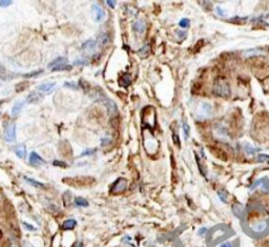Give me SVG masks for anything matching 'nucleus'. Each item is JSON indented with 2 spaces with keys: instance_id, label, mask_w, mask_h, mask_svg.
Wrapping results in <instances>:
<instances>
[{
  "instance_id": "nucleus-3",
  "label": "nucleus",
  "mask_w": 269,
  "mask_h": 247,
  "mask_svg": "<svg viewBox=\"0 0 269 247\" xmlns=\"http://www.w3.org/2000/svg\"><path fill=\"white\" fill-rule=\"evenodd\" d=\"M92 10H93V17L96 22H101L105 19V12L99 4H93L92 5Z\"/></svg>"
},
{
  "instance_id": "nucleus-1",
  "label": "nucleus",
  "mask_w": 269,
  "mask_h": 247,
  "mask_svg": "<svg viewBox=\"0 0 269 247\" xmlns=\"http://www.w3.org/2000/svg\"><path fill=\"white\" fill-rule=\"evenodd\" d=\"M213 93L219 97L227 98L230 95V88L229 84L224 78H218L215 81L213 84Z\"/></svg>"
},
{
  "instance_id": "nucleus-26",
  "label": "nucleus",
  "mask_w": 269,
  "mask_h": 247,
  "mask_svg": "<svg viewBox=\"0 0 269 247\" xmlns=\"http://www.w3.org/2000/svg\"><path fill=\"white\" fill-rule=\"evenodd\" d=\"M122 79H124V82H123V85L124 86H127V84L129 83V81H130V77H129V75L128 74H125L124 75V77H122Z\"/></svg>"
},
{
  "instance_id": "nucleus-15",
  "label": "nucleus",
  "mask_w": 269,
  "mask_h": 247,
  "mask_svg": "<svg viewBox=\"0 0 269 247\" xmlns=\"http://www.w3.org/2000/svg\"><path fill=\"white\" fill-rule=\"evenodd\" d=\"M98 43L100 44L101 47H105L109 43V37L106 33H101L98 37Z\"/></svg>"
},
{
  "instance_id": "nucleus-29",
  "label": "nucleus",
  "mask_w": 269,
  "mask_h": 247,
  "mask_svg": "<svg viewBox=\"0 0 269 247\" xmlns=\"http://www.w3.org/2000/svg\"><path fill=\"white\" fill-rule=\"evenodd\" d=\"M26 83H19L17 86H16V91L17 92H20L22 91V89H24V88H26Z\"/></svg>"
},
{
  "instance_id": "nucleus-37",
  "label": "nucleus",
  "mask_w": 269,
  "mask_h": 247,
  "mask_svg": "<svg viewBox=\"0 0 269 247\" xmlns=\"http://www.w3.org/2000/svg\"><path fill=\"white\" fill-rule=\"evenodd\" d=\"M205 231H206V228H204V229H201L200 231H199V233H200V235H202V233H204Z\"/></svg>"
},
{
  "instance_id": "nucleus-33",
  "label": "nucleus",
  "mask_w": 269,
  "mask_h": 247,
  "mask_svg": "<svg viewBox=\"0 0 269 247\" xmlns=\"http://www.w3.org/2000/svg\"><path fill=\"white\" fill-rule=\"evenodd\" d=\"M107 4L109 5L110 7H115L116 2H115V1H112V0H108V1H107Z\"/></svg>"
},
{
  "instance_id": "nucleus-9",
  "label": "nucleus",
  "mask_w": 269,
  "mask_h": 247,
  "mask_svg": "<svg viewBox=\"0 0 269 247\" xmlns=\"http://www.w3.org/2000/svg\"><path fill=\"white\" fill-rule=\"evenodd\" d=\"M145 29H146V23H145L143 20H139V21L134 22V25H132V29H134L136 33H138V34L144 33Z\"/></svg>"
},
{
  "instance_id": "nucleus-36",
  "label": "nucleus",
  "mask_w": 269,
  "mask_h": 247,
  "mask_svg": "<svg viewBox=\"0 0 269 247\" xmlns=\"http://www.w3.org/2000/svg\"><path fill=\"white\" fill-rule=\"evenodd\" d=\"M102 143L104 145V143H110V140L109 139H102Z\"/></svg>"
},
{
  "instance_id": "nucleus-30",
  "label": "nucleus",
  "mask_w": 269,
  "mask_h": 247,
  "mask_svg": "<svg viewBox=\"0 0 269 247\" xmlns=\"http://www.w3.org/2000/svg\"><path fill=\"white\" fill-rule=\"evenodd\" d=\"M54 165L55 166H61V167H66V164L63 163L61 161H58V160H55L54 161Z\"/></svg>"
},
{
  "instance_id": "nucleus-18",
  "label": "nucleus",
  "mask_w": 269,
  "mask_h": 247,
  "mask_svg": "<svg viewBox=\"0 0 269 247\" xmlns=\"http://www.w3.org/2000/svg\"><path fill=\"white\" fill-rule=\"evenodd\" d=\"M24 181L27 182L29 185L34 186V187H38V188H41V187H43L44 186L43 184L40 183V182L36 181V180H34V179H32V178H27V177H25L24 178Z\"/></svg>"
},
{
  "instance_id": "nucleus-19",
  "label": "nucleus",
  "mask_w": 269,
  "mask_h": 247,
  "mask_svg": "<svg viewBox=\"0 0 269 247\" xmlns=\"http://www.w3.org/2000/svg\"><path fill=\"white\" fill-rule=\"evenodd\" d=\"M244 149H245V152H246V154L249 155V156H253V155L259 150V149L255 148L253 146H251V144H248V143H246V144L244 145Z\"/></svg>"
},
{
  "instance_id": "nucleus-32",
  "label": "nucleus",
  "mask_w": 269,
  "mask_h": 247,
  "mask_svg": "<svg viewBox=\"0 0 269 247\" xmlns=\"http://www.w3.org/2000/svg\"><path fill=\"white\" fill-rule=\"evenodd\" d=\"M174 140H175V143H176L177 145H179V139H178V135H177V132H174Z\"/></svg>"
},
{
  "instance_id": "nucleus-35",
  "label": "nucleus",
  "mask_w": 269,
  "mask_h": 247,
  "mask_svg": "<svg viewBox=\"0 0 269 247\" xmlns=\"http://www.w3.org/2000/svg\"><path fill=\"white\" fill-rule=\"evenodd\" d=\"M220 247H233V246H231V244H229V243H224V244H222Z\"/></svg>"
},
{
  "instance_id": "nucleus-34",
  "label": "nucleus",
  "mask_w": 269,
  "mask_h": 247,
  "mask_svg": "<svg viewBox=\"0 0 269 247\" xmlns=\"http://www.w3.org/2000/svg\"><path fill=\"white\" fill-rule=\"evenodd\" d=\"M0 73H1V75H2V76L4 75V73H5L4 67H3V66H1V65H0Z\"/></svg>"
},
{
  "instance_id": "nucleus-31",
  "label": "nucleus",
  "mask_w": 269,
  "mask_h": 247,
  "mask_svg": "<svg viewBox=\"0 0 269 247\" xmlns=\"http://www.w3.org/2000/svg\"><path fill=\"white\" fill-rule=\"evenodd\" d=\"M215 12L218 13V15H220V16H226V13H225V11H223L220 6H218V7H217V10H215Z\"/></svg>"
},
{
  "instance_id": "nucleus-21",
  "label": "nucleus",
  "mask_w": 269,
  "mask_h": 247,
  "mask_svg": "<svg viewBox=\"0 0 269 247\" xmlns=\"http://www.w3.org/2000/svg\"><path fill=\"white\" fill-rule=\"evenodd\" d=\"M189 24H190V21H189L187 18H183V19H181L180 22H179V25H180L182 29H186Z\"/></svg>"
},
{
  "instance_id": "nucleus-27",
  "label": "nucleus",
  "mask_w": 269,
  "mask_h": 247,
  "mask_svg": "<svg viewBox=\"0 0 269 247\" xmlns=\"http://www.w3.org/2000/svg\"><path fill=\"white\" fill-rule=\"evenodd\" d=\"M94 152H96V149L94 148V149H87V150H85V152H83L82 154L80 155L81 157H83V156H89V155H93L94 154Z\"/></svg>"
},
{
  "instance_id": "nucleus-16",
  "label": "nucleus",
  "mask_w": 269,
  "mask_h": 247,
  "mask_svg": "<svg viewBox=\"0 0 269 247\" xmlns=\"http://www.w3.org/2000/svg\"><path fill=\"white\" fill-rule=\"evenodd\" d=\"M76 225H77L76 220H74V219H69V220L64 221V223L62 224V228H63L64 230H67V229L71 230Z\"/></svg>"
},
{
  "instance_id": "nucleus-14",
  "label": "nucleus",
  "mask_w": 269,
  "mask_h": 247,
  "mask_svg": "<svg viewBox=\"0 0 269 247\" xmlns=\"http://www.w3.org/2000/svg\"><path fill=\"white\" fill-rule=\"evenodd\" d=\"M15 154H16V156H17L18 158L23 159L25 157V155H26V147H25V145L21 144V145H19V146L16 147V149H15Z\"/></svg>"
},
{
  "instance_id": "nucleus-4",
  "label": "nucleus",
  "mask_w": 269,
  "mask_h": 247,
  "mask_svg": "<svg viewBox=\"0 0 269 247\" xmlns=\"http://www.w3.org/2000/svg\"><path fill=\"white\" fill-rule=\"evenodd\" d=\"M200 113L202 115V117H210L212 115V106L207 102H201Z\"/></svg>"
},
{
  "instance_id": "nucleus-22",
  "label": "nucleus",
  "mask_w": 269,
  "mask_h": 247,
  "mask_svg": "<svg viewBox=\"0 0 269 247\" xmlns=\"http://www.w3.org/2000/svg\"><path fill=\"white\" fill-rule=\"evenodd\" d=\"M71 69H72V66H71V65H65V64H63V65L57 66V67L53 69V71H54V72H58V71H69Z\"/></svg>"
},
{
  "instance_id": "nucleus-28",
  "label": "nucleus",
  "mask_w": 269,
  "mask_h": 247,
  "mask_svg": "<svg viewBox=\"0 0 269 247\" xmlns=\"http://www.w3.org/2000/svg\"><path fill=\"white\" fill-rule=\"evenodd\" d=\"M12 4V1H9V0H2L0 1V7H5V6H9V5Z\"/></svg>"
},
{
  "instance_id": "nucleus-2",
  "label": "nucleus",
  "mask_w": 269,
  "mask_h": 247,
  "mask_svg": "<svg viewBox=\"0 0 269 247\" xmlns=\"http://www.w3.org/2000/svg\"><path fill=\"white\" fill-rule=\"evenodd\" d=\"M3 137L6 142H14L16 140V124L11 122L4 127Z\"/></svg>"
},
{
  "instance_id": "nucleus-10",
  "label": "nucleus",
  "mask_w": 269,
  "mask_h": 247,
  "mask_svg": "<svg viewBox=\"0 0 269 247\" xmlns=\"http://www.w3.org/2000/svg\"><path fill=\"white\" fill-rule=\"evenodd\" d=\"M125 185H126V181L123 180V179H119V180L115 183L112 191H113V193H121V191L125 189Z\"/></svg>"
},
{
  "instance_id": "nucleus-23",
  "label": "nucleus",
  "mask_w": 269,
  "mask_h": 247,
  "mask_svg": "<svg viewBox=\"0 0 269 247\" xmlns=\"http://www.w3.org/2000/svg\"><path fill=\"white\" fill-rule=\"evenodd\" d=\"M183 130H184V137L185 139H188L189 136V125L184 121L183 122Z\"/></svg>"
},
{
  "instance_id": "nucleus-12",
  "label": "nucleus",
  "mask_w": 269,
  "mask_h": 247,
  "mask_svg": "<svg viewBox=\"0 0 269 247\" xmlns=\"http://www.w3.org/2000/svg\"><path fill=\"white\" fill-rule=\"evenodd\" d=\"M55 85H56V82H47V83H42V84H40V85H38L37 88H38L39 91L47 93V92H49L51 89H53V88L55 87Z\"/></svg>"
},
{
  "instance_id": "nucleus-17",
  "label": "nucleus",
  "mask_w": 269,
  "mask_h": 247,
  "mask_svg": "<svg viewBox=\"0 0 269 247\" xmlns=\"http://www.w3.org/2000/svg\"><path fill=\"white\" fill-rule=\"evenodd\" d=\"M74 201H75V204L77 206H80V207H87L88 206V201L84 198H81V197H76Z\"/></svg>"
},
{
  "instance_id": "nucleus-8",
  "label": "nucleus",
  "mask_w": 269,
  "mask_h": 247,
  "mask_svg": "<svg viewBox=\"0 0 269 247\" xmlns=\"http://www.w3.org/2000/svg\"><path fill=\"white\" fill-rule=\"evenodd\" d=\"M66 58L65 57H58V58L54 59L53 61H51L49 64H47V67L49 69H55L57 66H60V65H63V64L66 63Z\"/></svg>"
},
{
  "instance_id": "nucleus-5",
  "label": "nucleus",
  "mask_w": 269,
  "mask_h": 247,
  "mask_svg": "<svg viewBox=\"0 0 269 247\" xmlns=\"http://www.w3.org/2000/svg\"><path fill=\"white\" fill-rule=\"evenodd\" d=\"M29 163H31V165H33V166H40V165H44V164H45V161H44L37 152H33L32 154H31V156H29Z\"/></svg>"
},
{
  "instance_id": "nucleus-25",
  "label": "nucleus",
  "mask_w": 269,
  "mask_h": 247,
  "mask_svg": "<svg viewBox=\"0 0 269 247\" xmlns=\"http://www.w3.org/2000/svg\"><path fill=\"white\" fill-rule=\"evenodd\" d=\"M258 161L259 162H269V156H267V155H259V156H258Z\"/></svg>"
},
{
  "instance_id": "nucleus-11",
  "label": "nucleus",
  "mask_w": 269,
  "mask_h": 247,
  "mask_svg": "<svg viewBox=\"0 0 269 247\" xmlns=\"http://www.w3.org/2000/svg\"><path fill=\"white\" fill-rule=\"evenodd\" d=\"M23 106H24V102H23V101H18V102L15 103L14 106H13V108H12L13 117H16V116L19 115V114L21 113V110H23Z\"/></svg>"
},
{
  "instance_id": "nucleus-7",
  "label": "nucleus",
  "mask_w": 269,
  "mask_h": 247,
  "mask_svg": "<svg viewBox=\"0 0 269 247\" xmlns=\"http://www.w3.org/2000/svg\"><path fill=\"white\" fill-rule=\"evenodd\" d=\"M43 99V96L39 93H36V92H32L29 93L26 97V102L27 103H39L40 101Z\"/></svg>"
},
{
  "instance_id": "nucleus-20",
  "label": "nucleus",
  "mask_w": 269,
  "mask_h": 247,
  "mask_svg": "<svg viewBox=\"0 0 269 247\" xmlns=\"http://www.w3.org/2000/svg\"><path fill=\"white\" fill-rule=\"evenodd\" d=\"M42 73H43V71H42V69H38V71H34V72H31V73L24 74V75H23V77H24V78H32V77L39 76L40 74H42Z\"/></svg>"
},
{
  "instance_id": "nucleus-13",
  "label": "nucleus",
  "mask_w": 269,
  "mask_h": 247,
  "mask_svg": "<svg viewBox=\"0 0 269 247\" xmlns=\"http://www.w3.org/2000/svg\"><path fill=\"white\" fill-rule=\"evenodd\" d=\"M96 47H97V41H95V40H93V39L87 40V41H85L83 44H82V49H85V51H88V52L95 49Z\"/></svg>"
},
{
  "instance_id": "nucleus-24",
  "label": "nucleus",
  "mask_w": 269,
  "mask_h": 247,
  "mask_svg": "<svg viewBox=\"0 0 269 247\" xmlns=\"http://www.w3.org/2000/svg\"><path fill=\"white\" fill-rule=\"evenodd\" d=\"M22 225L24 226L25 229L29 230V231H36V230H37V228L35 227V226L31 225V224H29V223H27V222H22Z\"/></svg>"
},
{
  "instance_id": "nucleus-38",
  "label": "nucleus",
  "mask_w": 269,
  "mask_h": 247,
  "mask_svg": "<svg viewBox=\"0 0 269 247\" xmlns=\"http://www.w3.org/2000/svg\"><path fill=\"white\" fill-rule=\"evenodd\" d=\"M78 247H84V246H83V244H82V243H79V244H78Z\"/></svg>"
},
{
  "instance_id": "nucleus-6",
  "label": "nucleus",
  "mask_w": 269,
  "mask_h": 247,
  "mask_svg": "<svg viewBox=\"0 0 269 247\" xmlns=\"http://www.w3.org/2000/svg\"><path fill=\"white\" fill-rule=\"evenodd\" d=\"M104 104H105L106 108L108 110V114L110 116H116L118 114V107L116 105V103L114 101L109 100V99H105L104 100Z\"/></svg>"
}]
</instances>
